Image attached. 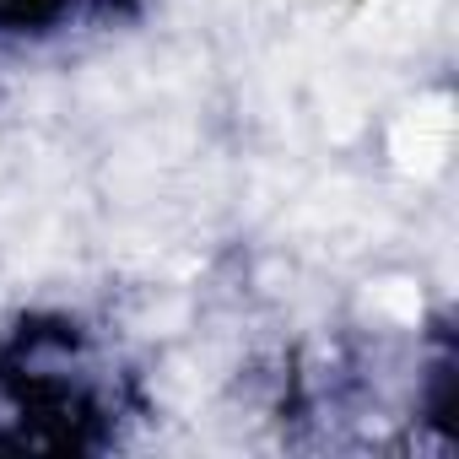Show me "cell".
<instances>
[{"instance_id":"cell-1","label":"cell","mask_w":459,"mask_h":459,"mask_svg":"<svg viewBox=\"0 0 459 459\" xmlns=\"http://www.w3.org/2000/svg\"><path fill=\"white\" fill-rule=\"evenodd\" d=\"M448 103H432V108H421L416 119H405L400 125V135H394V157H400V168H411V173H432L437 162H443V152H448V114H443Z\"/></svg>"}]
</instances>
